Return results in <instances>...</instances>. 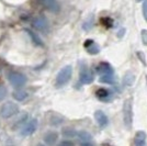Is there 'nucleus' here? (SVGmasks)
I'll use <instances>...</instances> for the list:
<instances>
[{
  "mask_svg": "<svg viewBox=\"0 0 147 146\" xmlns=\"http://www.w3.org/2000/svg\"><path fill=\"white\" fill-rule=\"evenodd\" d=\"M135 146H142L146 144V133L144 131H138L136 132L134 137Z\"/></svg>",
  "mask_w": 147,
  "mask_h": 146,
  "instance_id": "12",
  "label": "nucleus"
},
{
  "mask_svg": "<svg viewBox=\"0 0 147 146\" xmlns=\"http://www.w3.org/2000/svg\"><path fill=\"white\" fill-rule=\"evenodd\" d=\"M33 26L38 31H45L49 30V22L44 17H37L33 21Z\"/></svg>",
  "mask_w": 147,
  "mask_h": 146,
  "instance_id": "7",
  "label": "nucleus"
},
{
  "mask_svg": "<svg viewBox=\"0 0 147 146\" xmlns=\"http://www.w3.org/2000/svg\"><path fill=\"white\" fill-rule=\"evenodd\" d=\"M136 2H141V1H143V0H135Z\"/></svg>",
  "mask_w": 147,
  "mask_h": 146,
  "instance_id": "28",
  "label": "nucleus"
},
{
  "mask_svg": "<svg viewBox=\"0 0 147 146\" xmlns=\"http://www.w3.org/2000/svg\"><path fill=\"white\" fill-rule=\"evenodd\" d=\"M97 97L102 101H109V100H111L112 93H111L110 90H108L105 88H101L97 91Z\"/></svg>",
  "mask_w": 147,
  "mask_h": 146,
  "instance_id": "13",
  "label": "nucleus"
},
{
  "mask_svg": "<svg viewBox=\"0 0 147 146\" xmlns=\"http://www.w3.org/2000/svg\"><path fill=\"white\" fill-rule=\"evenodd\" d=\"M100 81L101 82H107V84H112L114 81V77L113 74L112 75H103L100 77Z\"/></svg>",
  "mask_w": 147,
  "mask_h": 146,
  "instance_id": "19",
  "label": "nucleus"
},
{
  "mask_svg": "<svg viewBox=\"0 0 147 146\" xmlns=\"http://www.w3.org/2000/svg\"><path fill=\"white\" fill-rule=\"evenodd\" d=\"M26 33L31 36V39H32V41H33L34 44H36V45H43V43H42V41H41V39L37 36L36 34H34L31 30H26Z\"/></svg>",
  "mask_w": 147,
  "mask_h": 146,
  "instance_id": "18",
  "label": "nucleus"
},
{
  "mask_svg": "<svg viewBox=\"0 0 147 146\" xmlns=\"http://www.w3.org/2000/svg\"><path fill=\"white\" fill-rule=\"evenodd\" d=\"M46 9H49L52 12H58L59 11V3L57 0H40Z\"/></svg>",
  "mask_w": 147,
  "mask_h": 146,
  "instance_id": "11",
  "label": "nucleus"
},
{
  "mask_svg": "<svg viewBox=\"0 0 147 146\" xmlns=\"http://www.w3.org/2000/svg\"><path fill=\"white\" fill-rule=\"evenodd\" d=\"M94 80V76L90 69H88L86 67H82L79 74V81L81 84H91Z\"/></svg>",
  "mask_w": 147,
  "mask_h": 146,
  "instance_id": "5",
  "label": "nucleus"
},
{
  "mask_svg": "<svg viewBox=\"0 0 147 146\" xmlns=\"http://www.w3.org/2000/svg\"><path fill=\"white\" fill-rule=\"evenodd\" d=\"M97 72L100 76H103V75H112L113 74V68L111 66L109 63H100L97 67Z\"/></svg>",
  "mask_w": 147,
  "mask_h": 146,
  "instance_id": "10",
  "label": "nucleus"
},
{
  "mask_svg": "<svg viewBox=\"0 0 147 146\" xmlns=\"http://www.w3.org/2000/svg\"><path fill=\"white\" fill-rule=\"evenodd\" d=\"M123 120L127 130L132 128L133 125V100L129 98L123 103Z\"/></svg>",
  "mask_w": 147,
  "mask_h": 146,
  "instance_id": "1",
  "label": "nucleus"
},
{
  "mask_svg": "<svg viewBox=\"0 0 147 146\" xmlns=\"http://www.w3.org/2000/svg\"><path fill=\"white\" fill-rule=\"evenodd\" d=\"M103 146H111V145H108V144H104Z\"/></svg>",
  "mask_w": 147,
  "mask_h": 146,
  "instance_id": "29",
  "label": "nucleus"
},
{
  "mask_svg": "<svg viewBox=\"0 0 147 146\" xmlns=\"http://www.w3.org/2000/svg\"><path fill=\"white\" fill-rule=\"evenodd\" d=\"M137 56H138V57H141L140 59L142 61V63H144V65H146V61H145V55H143V53H141V52H138V53H137Z\"/></svg>",
  "mask_w": 147,
  "mask_h": 146,
  "instance_id": "26",
  "label": "nucleus"
},
{
  "mask_svg": "<svg viewBox=\"0 0 147 146\" xmlns=\"http://www.w3.org/2000/svg\"><path fill=\"white\" fill-rule=\"evenodd\" d=\"M71 75H73V67L70 65L63 67L56 76V86L61 87V86L66 85L71 78Z\"/></svg>",
  "mask_w": 147,
  "mask_h": 146,
  "instance_id": "2",
  "label": "nucleus"
},
{
  "mask_svg": "<svg viewBox=\"0 0 147 146\" xmlns=\"http://www.w3.org/2000/svg\"><path fill=\"white\" fill-rule=\"evenodd\" d=\"M81 146H93L91 144V143H88V142H84L82 144H81Z\"/></svg>",
  "mask_w": 147,
  "mask_h": 146,
  "instance_id": "27",
  "label": "nucleus"
},
{
  "mask_svg": "<svg viewBox=\"0 0 147 146\" xmlns=\"http://www.w3.org/2000/svg\"><path fill=\"white\" fill-rule=\"evenodd\" d=\"M26 120H28V114H23V116L19 119V121L16 122V126H20L21 124L25 123V122H26Z\"/></svg>",
  "mask_w": 147,
  "mask_h": 146,
  "instance_id": "22",
  "label": "nucleus"
},
{
  "mask_svg": "<svg viewBox=\"0 0 147 146\" xmlns=\"http://www.w3.org/2000/svg\"><path fill=\"white\" fill-rule=\"evenodd\" d=\"M77 135H78V137H79L80 141H82V142H88V141L91 140V135L88 133V132H86V131H80V132H78L77 133Z\"/></svg>",
  "mask_w": 147,
  "mask_h": 146,
  "instance_id": "16",
  "label": "nucleus"
},
{
  "mask_svg": "<svg viewBox=\"0 0 147 146\" xmlns=\"http://www.w3.org/2000/svg\"><path fill=\"white\" fill-rule=\"evenodd\" d=\"M94 119H96V121H97V123H98V125L100 128H105V126L108 125V123H109L108 116H105V113H104L103 111H101V110L96 111V113H94Z\"/></svg>",
  "mask_w": 147,
  "mask_h": 146,
  "instance_id": "8",
  "label": "nucleus"
},
{
  "mask_svg": "<svg viewBox=\"0 0 147 146\" xmlns=\"http://www.w3.org/2000/svg\"><path fill=\"white\" fill-rule=\"evenodd\" d=\"M19 112V105L16 102L12 101H8L6 103L2 104V107L0 108V116L2 119H9L11 116H16Z\"/></svg>",
  "mask_w": 147,
  "mask_h": 146,
  "instance_id": "3",
  "label": "nucleus"
},
{
  "mask_svg": "<svg viewBox=\"0 0 147 146\" xmlns=\"http://www.w3.org/2000/svg\"><path fill=\"white\" fill-rule=\"evenodd\" d=\"M37 128V120L36 119H32L28 124H25L21 130V135L22 136H30L36 131Z\"/></svg>",
  "mask_w": 147,
  "mask_h": 146,
  "instance_id": "6",
  "label": "nucleus"
},
{
  "mask_svg": "<svg viewBox=\"0 0 147 146\" xmlns=\"http://www.w3.org/2000/svg\"><path fill=\"white\" fill-rule=\"evenodd\" d=\"M58 139V134L56 133V132H49V133L45 134V136H44V142L47 144V145H53L54 143H55L56 141Z\"/></svg>",
  "mask_w": 147,
  "mask_h": 146,
  "instance_id": "14",
  "label": "nucleus"
},
{
  "mask_svg": "<svg viewBox=\"0 0 147 146\" xmlns=\"http://www.w3.org/2000/svg\"><path fill=\"white\" fill-rule=\"evenodd\" d=\"M63 134H64L66 137H71V136H74V135L76 134V132H75L74 130H70V128H65V130L63 131Z\"/></svg>",
  "mask_w": 147,
  "mask_h": 146,
  "instance_id": "21",
  "label": "nucleus"
},
{
  "mask_svg": "<svg viewBox=\"0 0 147 146\" xmlns=\"http://www.w3.org/2000/svg\"><path fill=\"white\" fill-rule=\"evenodd\" d=\"M134 79H135L134 76H133L131 73H127L125 76H124V78H123V84H124L125 86H132Z\"/></svg>",
  "mask_w": 147,
  "mask_h": 146,
  "instance_id": "17",
  "label": "nucleus"
},
{
  "mask_svg": "<svg viewBox=\"0 0 147 146\" xmlns=\"http://www.w3.org/2000/svg\"><path fill=\"white\" fill-rule=\"evenodd\" d=\"M7 93H8V91H7L6 87L5 86H0V101H2L7 97Z\"/></svg>",
  "mask_w": 147,
  "mask_h": 146,
  "instance_id": "20",
  "label": "nucleus"
},
{
  "mask_svg": "<svg viewBox=\"0 0 147 146\" xmlns=\"http://www.w3.org/2000/svg\"><path fill=\"white\" fill-rule=\"evenodd\" d=\"M85 47H86L87 52L91 55L98 54L99 52L101 51L100 46H99L98 44L94 42L93 40H87L86 43H85Z\"/></svg>",
  "mask_w": 147,
  "mask_h": 146,
  "instance_id": "9",
  "label": "nucleus"
},
{
  "mask_svg": "<svg viewBox=\"0 0 147 146\" xmlns=\"http://www.w3.org/2000/svg\"><path fill=\"white\" fill-rule=\"evenodd\" d=\"M142 146H146V144H145V145H142Z\"/></svg>",
  "mask_w": 147,
  "mask_h": 146,
  "instance_id": "30",
  "label": "nucleus"
},
{
  "mask_svg": "<svg viewBox=\"0 0 147 146\" xmlns=\"http://www.w3.org/2000/svg\"><path fill=\"white\" fill-rule=\"evenodd\" d=\"M8 80L9 82L16 87V88H21L25 85L26 82V77H25L23 74L16 73V72H11V73L8 74Z\"/></svg>",
  "mask_w": 147,
  "mask_h": 146,
  "instance_id": "4",
  "label": "nucleus"
},
{
  "mask_svg": "<svg viewBox=\"0 0 147 146\" xmlns=\"http://www.w3.org/2000/svg\"><path fill=\"white\" fill-rule=\"evenodd\" d=\"M58 146H74V143L71 141H63Z\"/></svg>",
  "mask_w": 147,
  "mask_h": 146,
  "instance_id": "25",
  "label": "nucleus"
},
{
  "mask_svg": "<svg viewBox=\"0 0 147 146\" xmlns=\"http://www.w3.org/2000/svg\"><path fill=\"white\" fill-rule=\"evenodd\" d=\"M142 11H143V17H144V19L146 20L147 22V0H144V2H143Z\"/></svg>",
  "mask_w": 147,
  "mask_h": 146,
  "instance_id": "23",
  "label": "nucleus"
},
{
  "mask_svg": "<svg viewBox=\"0 0 147 146\" xmlns=\"http://www.w3.org/2000/svg\"><path fill=\"white\" fill-rule=\"evenodd\" d=\"M142 42L144 45H147V30L142 31Z\"/></svg>",
  "mask_w": 147,
  "mask_h": 146,
  "instance_id": "24",
  "label": "nucleus"
},
{
  "mask_svg": "<svg viewBox=\"0 0 147 146\" xmlns=\"http://www.w3.org/2000/svg\"><path fill=\"white\" fill-rule=\"evenodd\" d=\"M12 96L17 101H23L25 98L28 97V93H26V91H24V90H19L18 89V90L13 91Z\"/></svg>",
  "mask_w": 147,
  "mask_h": 146,
  "instance_id": "15",
  "label": "nucleus"
}]
</instances>
